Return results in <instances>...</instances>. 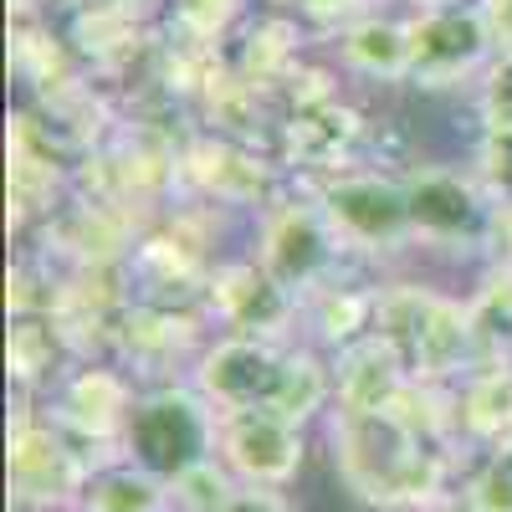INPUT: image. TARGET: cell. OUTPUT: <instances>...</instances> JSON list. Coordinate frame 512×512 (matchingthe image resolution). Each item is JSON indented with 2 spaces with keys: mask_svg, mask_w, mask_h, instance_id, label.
<instances>
[{
  "mask_svg": "<svg viewBox=\"0 0 512 512\" xmlns=\"http://www.w3.org/2000/svg\"><path fill=\"white\" fill-rule=\"evenodd\" d=\"M241 487H287L303 466V425L267 410L221 415V451H216Z\"/></svg>",
  "mask_w": 512,
  "mask_h": 512,
  "instance_id": "obj_10",
  "label": "cell"
},
{
  "mask_svg": "<svg viewBox=\"0 0 512 512\" xmlns=\"http://www.w3.org/2000/svg\"><path fill=\"white\" fill-rule=\"evenodd\" d=\"M466 308H472V333H477V369L512 364V267H497L477 292V303Z\"/></svg>",
  "mask_w": 512,
  "mask_h": 512,
  "instance_id": "obj_18",
  "label": "cell"
},
{
  "mask_svg": "<svg viewBox=\"0 0 512 512\" xmlns=\"http://www.w3.org/2000/svg\"><path fill=\"white\" fill-rule=\"evenodd\" d=\"M195 390L221 415L267 410L292 425H308L333 405V369L313 349H287L277 338L226 333L195 359Z\"/></svg>",
  "mask_w": 512,
  "mask_h": 512,
  "instance_id": "obj_2",
  "label": "cell"
},
{
  "mask_svg": "<svg viewBox=\"0 0 512 512\" xmlns=\"http://www.w3.org/2000/svg\"><path fill=\"white\" fill-rule=\"evenodd\" d=\"M190 164H195V180L210 195L231 200V205L256 200V195H262V185H267L262 164H256L251 154H241V149H231V144H205V149L190 154Z\"/></svg>",
  "mask_w": 512,
  "mask_h": 512,
  "instance_id": "obj_19",
  "label": "cell"
},
{
  "mask_svg": "<svg viewBox=\"0 0 512 512\" xmlns=\"http://www.w3.org/2000/svg\"><path fill=\"white\" fill-rule=\"evenodd\" d=\"M456 6H477V0H415V11H456Z\"/></svg>",
  "mask_w": 512,
  "mask_h": 512,
  "instance_id": "obj_30",
  "label": "cell"
},
{
  "mask_svg": "<svg viewBox=\"0 0 512 512\" xmlns=\"http://www.w3.org/2000/svg\"><path fill=\"white\" fill-rule=\"evenodd\" d=\"M297 41H303V31H297L292 21H262V26L246 36L241 77L251 82V88H272V82L292 77V67H297Z\"/></svg>",
  "mask_w": 512,
  "mask_h": 512,
  "instance_id": "obj_20",
  "label": "cell"
},
{
  "mask_svg": "<svg viewBox=\"0 0 512 512\" xmlns=\"http://www.w3.org/2000/svg\"><path fill=\"white\" fill-rule=\"evenodd\" d=\"M118 451L123 461L175 487L185 472H195L200 461L221 451V410L195 384H154L134 400Z\"/></svg>",
  "mask_w": 512,
  "mask_h": 512,
  "instance_id": "obj_4",
  "label": "cell"
},
{
  "mask_svg": "<svg viewBox=\"0 0 512 512\" xmlns=\"http://www.w3.org/2000/svg\"><path fill=\"white\" fill-rule=\"evenodd\" d=\"M477 6H482V21L492 31L497 62H512V0H477Z\"/></svg>",
  "mask_w": 512,
  "mask_h": 512,
  "instance_id": "obj_27",
  "label": "cell"
},
{
  "mask_svg": "<svg viewBox=\"0 0 512 512\" xmlns=\"http://www.w3.org/2000/svg\"><path fill=\"white\" fill-rule=\"evenodd\" d=\"M210 308H216L236 333L277 338L297 313V297L287 287H277L262 262H226L210 277Z\"/></svg>",
  "mask_w": 512,
  "mask_h": 512,
  "instance_id": "obj_12",
  "label": "cell"
},
{
  "mask_svg": "<svg viewBox=\"0 0 512 512\" xmlns=\"http://www.w3.org/2000/svg\"><path fill=\"white\" fill-rule=\"evenodd\" d=\"M318 205H323L328 226L338 231V241H344L349 251L390 256V251H405L415 241L405 180L379 175V169H344V175H328L323 190H318Z\"/></svg>",
  "mask_w": 512,
  "mask_h": 512,
  "instance_id": "obj_8",
  "label": "cell"
},
{
  "mask_svg": "<svg viewBox=\"0 0 512 512\" xmlns=\"http://www.w3.org/2000/svg\"><path fill=\"white\" fill-rule=\"evenodd\" d=\"M328 436H333V466L344 487L384 512L400 507H431L446 492V466L451 446L425 441L400 410L384 415H354V410H328Z\"/></svg>",
  "mask_w": 512,
  "mask_h": 512,
  "instance_id": "obj_1",
  "label": "cell"
},
{
  "mask_svg": "<svg viewBox=\"0 0 512 512\" xmlns=\"http://www.w3.org/2000/svg\"><path fill=\"white\" fill-rule=\"evenodd\" d=\"M103 461L88 456L62 420L16 415L11 425V497L21 512H72L82 507L93 472Z\"/></svg>",
  "mask_w": 512,
  "mask_h": 512,
  "instance_id": "obj_6",
  "label": "cell"
},
{
  "mask_svg": "<svg viewBox=\"0 0 512 512\" xmlns=\"http://www.w3.org/2000/svg\"><path fill=\"white\" fill-rule=\"evenodd\" d=\"M446 512H461V507H446Z\"/></svg>",
  "mask_w": 512,
  "mask_h": 512,
  "instance_id": "obj_32",
  "label": "cell"
},
{
  "mask_svg": "<svg viewBox=\"0 0 512 512\" xmlns=\"http://www.w3.org/2000/svg\"><path fill=\"white\" fill-rule=\"evenodd\" d=\"M236 492H241V482L231 477V466L221 456H210L175 482V512H226L236 502Z\"/></svg>",
  "mask_w": 512,
  "mask_h": 512,
  "instance_id": "obj_23",
  "label": "cell"
},
{
  "mask_svg": "<svg viewBox=\"0 0 512 512\" xmlns=\"http://www.w3.org/2000/svg\"><path fill=\"white\" fill-rule=\"evenodd\" d=\"M482 123L487 139H512V62H497L482 77Z\"/></svg>",
  "mask_w": 512,
  "mask_h": 512,
  "instance_id": "obj_25",
  "label": "cell"
},
{
  "mask_svg": "<svg viewBox=\"0 0 512 512\" xmlns=\"http://www.w3.org/2000/svg\"><path fill=\"white\" fill-rule=\"evenodd\" d=\"M374 333H384L405 359L415 384H436L456 390L466 374H477V333H472V308L451 303L441 292L425 287H390L379 292Z\"/></svg>",
  "mask_w": 512,
  "mask_h": 512,
  "instance_id": "obj_3",
  "label": "cell"
},
{
  "mask_svg": "<svg viewBox=\"0 0 512 512\" xmlns=\"http://www.w3.org/2000/svg\"><path fill=\"white\" fill-rule=\"evenodd\" d=\"M410 390H415V379L384 333H364L359 344L338 349L333 359V410L384 415V410H400Z\"/></svg>",
  "mask_w": 512,
  "mask_h": 512,
  "instance_id": "obj_11",
  "label": "cell"
},
{
  "mask_svg": "<svg viewBox=\"0 0 512 512\" xmlns=\"http://www.w3.org/2000/svg\"><path fill=\"white\" fill-rule=\"evenodd\" d=\"M82 512H175V487L134 461H108L82 492Z\"/></svg>",
  "mask_w": 512,
  "mask_h": 512,
  "instance_id": "obj_17",
  "label": "cell"
},
{
  "mask_svg": "<svg viewBox=\"0 0 512 512\" xmlns=\"http://www.w3.org/2000/svg\"><path fill=\"white\" fill-rule=\"evenodd\" d=\"M461 512H512V451H492L461 487Z\"/></svg>",
  "mask_w": 512,
  "mask_h": 512,
  "instance_id": "obj_24",
  "label": "cell"
},
{
  "mask_svg": "<svg viewBox=\"0 0 512 512\" xmlns=\"http://www.w3.org/2000/svg\"><path fill=\"white\" fill-rule=\"evenodd\" d=\"M502 246H507V267H512V195L502 200Z\"/></svg>",
  "mask_w": 512,
  "mask_h": 512,
  "instance_id": "obj_29",
  "label": "cell"
},
{
  "mask_svg": "<svg viewBox=\"0 0 512 512\" xmlns=\"http://www.w3.org/2000/svg\"><path fill=\"white\" fill-rule=\"evenodd\" d=\"M456 431L487 451L512 446V364H482L456 384Z\"/></svg>",
  "mask_w": 512,
  "mask_h": 512,
  "instance_id": "obj_15",
  "label": "cell"
},
{
  "mask_svg": "<svg viewBox=\"0 0 512 512\" xmlns=\"http://www.w3.org/2000/svg\"><path fill=\"white\" fill-rule=\"evenodd\" d=\"M364 134V123L354 108H344L338 98H323V103H297V113L282 123V139H287V154L297 164H313V169H333L344 175V154L354 149V139Z\"/></svg>",
  "mask_w": 512,
  "mask_h": 512,
  "instance_id": "obj_14",
  "label": "cell"
},
{
  "mask_svg": "<svg viewBox=\"0 0 512 512\" xmlns=\"http://www.w3.org/2000/svg\"><path fill=\"white\" fill-rule=\"evenodd\" d=\"M72 512H82V507H72Z\"/></svg>",
  "mask_w": 512,
  "mask_h": 512,
  "instance_id": "obj_33",
  "label": "cell"
},
{
  "mask_svg": "<svg viewBox=\"0 0 512 512\" xmlns=\"http://www.w3.org/2000/svg\"><path fill=\"white\" fill-rule=\"evenodd\" d=\"M277 6H297V0H277Z\"/></svg>",
  "mask_w": 512,
  "mask_h": 512,
  "instance_id": "obj_31",
  "label": "cell"
},
{
  "mask_svg": "<svg viewBox=\"0 0 512 512\" xmlns=\"http://www.w3.org/2000/svg\"><path fill=\"white\" fill-rule=\"evenodd\" d=\"M297 11H303V21H313L318 31H338V36L359 21H369V16H379L374 0H297Z\"/></svg>",
  "mask_w": 512,
  "mask_h": 512,
  "instance_id": "obj_26",
  "label": "cell"
},
{
  "mask_svg": "<svg viewBox=\"0 0 512 512\" xmlns=\"http://www.w3.org/2000/svg\"><path fill=\"white\" fill-rule=\"evenodd\" d=\"M134 384L113 369H77L67 384H62V400H57V415L67 431L82 441V446H113L123 441V425L134 415Z\"/></svg>",
  "mask_w": 512,
  "mask_h": 512,
  "instance_id": "obj_13",
  "label": "cell"
},
{
  "mask_svg": "<svg viewBox=\"0 0 512 512\" xmlns=\"http://www.w3.org/2000/svg\"><path fill=\"white\" fill-rule=\"evenodd\" d=\"M246 11H251V0H169V26H175L180 41H190V47H210V41H221Z\"/></svg>",
  "mask_w": 512,
  "mask_h": 512,
  "instance_id": "obj_22",
  "label": "cell"
},
{
  "mask_svg": "<svg viewBox=\"0 0 512 512\" xmlns=\"http://www.w3.org/2000/svg\"><path fill=\"white\" fill-rule=\"evenodd\" d=\"M410 82L415 88H461L472 77H487L497 67L492 31L482 21V6L456 11H415L410 21Z\"/></svg>",
  "mask_w": 512,
  "mask_h": 512,
  "instance_id": "obj_9",
  "label": "cell"
},
{
  "mask_svg": "<svg viewBox=\"0 0 512 512\" xmlns=\"http://www.w3.org/2000/svg\"><path fill=\"white\" fill-rule=\"evenodd\" d=\"M338 57L349 72L374 82H410V26L395 16H369L338 36Z\"/></svg>",
  "mask_w": 512,
  "mask_h": 512,
  "instance_id": "obj_16",
  "label": "cell"
},
{
  "mask_svg": "<svg viewBox=\"0 0 512 512\" xmlns=\"http://www.w3.org/2000/svg\"><path fill=\"white\" fill-rule=\"evenodd\" d=\"M344 241L328 226L318 195L313 200H272L262 210V251L256 262L267 267L277 287H287L297 303L333 287V272L344 262Z\"/></svg>",
  "mask_w": 512,
  "mask_h": 512,
  "instance_id": "obj_7",
  "label": "cell"
},
{
  "mask_svg": "<svg viewBox=\"0 0 512 512\" xmlns=\"http://www.w3.org/2000/svg\"><path fill=\"white\" fill-rule=\"evenodd\" d=\"M226 512H292V502L277 487H241Z\"/></svg>",
  "mask_w": 512,
  "mask_h": 512,
  "instance_id": "obj_28",
  "label": "cell"
},
{
  "mask_svg": "<svg viewBox=\"0 0 512 512\" xmlns=\"http://www.w3.org/2000/svg\"><path fill=\"white\" fill-rule=\"evenodd\" d=\"M57 359H62V328L57 323H41V318H21L11 328V374L21 390L31 384H47L57 374Z\"/></svg>",
  "mask_w": 512,
  "mask_h": 512,
  "instance_id": "obj_21",
  "label": "cell"
},
{
  "mask_svg": "<svg viewBox=\"0 0 512 512\" xmlns=\"http://www.w3.org/2000/svg\"><path fill=\"white\" fill-rule=\"evenodd\" d=\"M400 180H405V195H410L415 241H431V246H446V251L502 246V200L477 175L425 164V169H410Z\"/></svg>",
  "mask_w": 512,
  "mask_h": 512,
  "instance_id": "obj_5",
  "label": "cell"
}]
</instances>
